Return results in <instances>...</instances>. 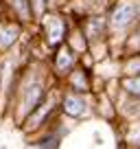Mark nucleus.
<instances>
[{
    "mask_svg": "<svg viewBox=\"0 0 140 149\" xmlns=\"http://www.w3.org/2000/svg\"><path fill=\"white\" fill-rule=\"evenodd\" d=\"M125 88L131 90V92H136V94H140V79H138V81H127Z\"/></svg>",
    "mask_w": 140,
    "mask_h": 149,
    "instance_id": "5",
    "label": "nucleus"
},
{
    "mask_svg": "<svg viewBox=\"0 0 140 149\" xmlns=\"http://www.w3.org/2000/svg\"><path fill=\"white\" fill-rule=\"evenodd\" d=\"M83 107H85V101H81L75 94H68V97L64 99V110L68 112L70 116H79L81 112H83Z\"/></svg>",
    "mask_w": 140,
    "mask_h": 149,
    "instance_id": "2",
    "label": "nucleus"
},
{
    "mask_svg": "<svg viewBox=\"0 0 140 149\" xmlns=\"http://www.w3.org/2000/svg\"><path fill=\"white\" fill-rule=\"evenodd\" d=\"M136 11H138V7H136L134 2H123V5L114 11V18H112L114 26H125L127 22H131V20L136 18Z\"/></svg>",
    "mask_w": 140,
    "mask_h": 149,
    "instance_id": "1",
    "label": "nucleus"
},
{
    "mask_svg": "<svg viewBox=\"0 0 140 149\" xmlns=\"http://www.w3.org/2000/svg\"><path fill=\"white\" fill-rule=\"evenodd\" d=\"M15 40H18V26L9 24V26H5L0 31V48H9Z\"/></svg>",
    "mask_w": 140,
    "mask_h": 149,
    "instance_id": "3",
    "label": "nucleus"
},
{
    "mask_svg": "<svg viewBox=\"0 0 140 149\" xmlns=\"http://www.w3.org/2000/svg\"><path fill=\"white\" fill-rule=\"evenodd\" d=\"M70 64H72V55H70L68 51H61L59 59H57V66H59V68H70Z\"/></svg>",
    "mask_w": 140,
    "mask_h": 149,
    "instance_id": "4",
    "label": "nucleus"
}]
</instances>
